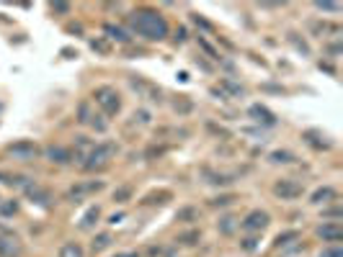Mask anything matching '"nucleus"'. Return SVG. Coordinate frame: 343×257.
<instances>
[{
	"label": "nucleus",
	"mask_w": 343,
	"mask_h": 257,
	"mask_svg": "<svg viewBox=\"0 0 343 257\" xmlns=\"http://www.w3.org/2000/svg\"><path fill=\"white\" fill-rule=\"evenodd\" d=\"M129 21H132V29H134L139 36L150 39V42H160V39L168 36V24H165V18H163L157 11L139 8V11L132 13Z\"/></svg>",
	"instance_id": "1"
},
{
	"label": "nucleus",
	"mask_w": 343,
	"mask_h": 257,
	"mask_svg": "<svg viewBox=\"0 0 343 257\" xmlns=\"http://www.w3.org/2000/svg\"><path fill=\"white\" fill-rule=\"evenodd\" d=\"M93 98H96V103L103 108V113H106V116H116V113H119V108H121L119 93H116L114 88H109V85H103V88H96Z\"/></svg>",
	"instance_id": "2"
},
{
	"label": "nucleus",
	"mask_w": 343,
	"mask_h": 257,
	"mask_svg": "<svg viewBox=\"0 0 343 257\" xmlns=\"http://www.w3.org/2000/svg\"><path fill=\"white\" fill-rule=\"evenodd\" d=\"M116 152V147L114 144H96L91 152H88V157H85V167L88 170H96V167H103L109 160H111V154Z\"/></svg>",
	"instance_id": "3"
},
{
	"label": "nucleus",
	"mask_w": 343,
	"mask_h": 257,
	"mask_svg": "<svg viewBox=\"0 0 343 257\" xmlns=\"http://www.w3.org/2000/svg\"><path fill=\"white\" fill-rule=\"evenodd\" d=\"M274 193L281 198V201H292V198H299L302 195V185H297L294 180H279L274 185Z\"/></svg>",
	"instance_id": "4"
},
{
	"label": "nucleus",
	"mask_w": 343,
	"mask_h": 257,
	"mask_svg": "<svg viewBox=\"0 0 343 257\" xmlns=\"http://www.w3.org/2000/svg\"><path fill=\"white\" fill-rule=\"evenodd\" d=\"M268 226V213L266 211H250L243 221V229L245 231H263Z\"/></svg>",
	"instance_id": "5"
},
{
	"label": "nucleus",
	"mask_w": 343,
	"mask_h": 257,
	"mask_svg": "<svg viewBox=\"0 0 343 257\" xmlns=\"http://www.w3.org/2000/svg\"><path fill=\"white\" fill-rule=\"evenodd\" d=\"M8 154H13L16 160H34L39 154V149L31 142H19V144H11L8 147Z\"/></svg>",
	"instance_id": "6"
},
{
	"label": "nucleus",
	"mask_w": 343,
	"mask_h": 257,
	"mask_svg": "<svg viewBox=\"0 0 343 257\" xmlns=\"http://www.w3.org/2000/svg\"><path fill=\"white\" fill-rule=\"evenodd\" d=\"M44 154L49 157V162H57V165H67L73 160V152L65 149V147H47Z\"/></svg>",
	"instance_id": "7"
},
{
	"label": "nucleus",
	"mask_w": 343,
	"mask_h": 257,
	"mask_svg": "<svg viewBox=\"0 0 343 257\" xmlns=\"http://www.w3.org/2000/svg\"><path fill=\"white\" fill-rule=\"evenodd\" d=\"M317 236H322L325 242H338V239L343 236V229H340L338 224H322V226L317 229Z\"/></svg>",
	"instance_id": "8"
},
{
	"label": "nucleus",
	"mask_w": 343,
	"mask_h": 257,
	"mask_svg": "<svg viewBox=\"0 0 343 257\" xmlns=\"http://www.w3.org/2000/svg\"><path fill=\"white\" fill-rule=\"evenodd\" d=\"M250 116H256V121H261V124H266V126H274V124H276V116H274L271 111H266L263 106H253V108H250Z\"/></svg>",
	"instance_id": "9"
},
{
	"label": "nucleus",
	"mask_w": 343,
	"mask_h": 257,
	"mask_svg": "<svg viewBox=\"0 0 343 257\" xmlns=\"http://www.w3.org/2000/svg\"><path fill=\"white\" fill-rule=\"evenodd\" d=\"M26 190H29V198H31V203L37 201V203H42V206H49V193L44 190V188H39V185H26Z\"/></svg>",
	"instance_id": "10"
},
{
	"label": "nucleus",
	"mask_w": 343,
	"mask_h": 257,
	"mask_svg": "<svg viewBox=\"0 0 343 257\" xmlns=\"http://www.w3.org/2000/svg\"><path fill=\"white\" fill-rule=\"evenodd\" d=\"M21 249L13 239H0V257H19Z\"/></svg>",
	"instance_id": "11"
},
{
	"label": "nucleus",
	"mask_w": 343,
	"mask_h": 257,
	"mask_svg": "<svg viewBox=\"0 0 343 257\" xmlns=\"http://www.w3.org/2000/svg\"><path fill=\"white\" fill-rule=\"evenodd\" d=\"M60 257H85V252H83V247L78 242H67V244H62Z\"/></svg>",
	"instance_id": "12"
},
{
	"label": "nucleus",
	"mask_w": 343,
	"mask_h": 257,
	"mask_svg": "<svg viewBox=\"0 0 343 257\" xmlns=\"http://www.w3.org/2000/svg\"><path fill=\"white\" fill-rule=\"evenodd\" d=\"M101 188H103L101 180H98V183H85V185L73 188V190H70V198H80V195H85V193H91V190H101Z\"/></svg>",
	"instance_id": "13"
},
{
	"label": "nucleus",
	"mask_w": 343,
	"mask_h": 257,
	"mask_svg": "<svg viewBox=\"0 0 343 257\" xmlns=\"http://www.w3.org/2000/svg\"><path fill=\"white\" fill-rule=\"evenodd\" d=\"M333 198H335V190H333V188H320V190L312 193V203H315V206L328 203V201H333Z\"/></svg>",
	"instance_id": "14"
},
{
	"label": "nucleus",
	"mask_w": 343,
	"mask_h": 257,
	"mask_svg": "<svg viewBox=\"0 0 343 257\" xmlns=\"http://www.w3.org/2000/svg\"><path fill=\"white\" fill-rule=\"evenodd\" d=\"M111 242H114V239H111V234H98V236L93 239V244H91V247H93V252H101V249H106Z\"/></svg>",
	"instance_id": "15"
},
{
	"label": "nucleus",
	"mask_w": 343,
	"mask_h": 257,
	"mask_svg": "<svg viewBox=\"0 0 343 257\" xmlns=\"http://www.w3.org/2000/svg\"><path fill=\"white\" fill-rule=\"evenodd\" d=\"M106 34H109L111 39H116V42H129L127 31H121V29H116V26H106Z\"/></svg>",
	"instance_id": "16"
},
{
	"label": "nucleus",
	"mask_w": 343,
	"mask_h": 257,
	"mask_svg": "<svg viewBox=\"0 0 343 257\" xmlns=\"http://www.w3.org/2000/svg\"><path fill=\"white\" fill-rule=\"evenodd\" d=\"M98 216H101V211H98V208H91V211H88V213L83 216V221H80V226H83V229H88V226H91L93 221H98Z\"/></svg>",
	"instance_id": "17"
},
{
	"label": "nucleus",
	"mask_w": 343,
	"mask_h": 257,
	"mask_svg": "<svg viewBox=\"0 0 343 257\" xmlns=\"http://www.w3.org/2000/svg\"><path fill=\"white\" fill-rule=\"evenodd\" d=\"M220 231H222V234H232V231H235V219H232V216H225V219L220 221Z\"/></svg>",
	"instance_id": "18"
},
{
	"label": "nucleus",
	"mask_w": 343,
	"mask_h": 257,
	"mask_svg": "<svg viewBox=\"0 0 343 257\" xmlns=\"http://www.w3.org/2000/svg\"><path fill=\"white\" fill-rule=\"evenodd\" d=\"M292 239H299V234H297V231H284V234L276 236V247H284V244H289Z\"/></svg>",
	"instance_id": "19"
},
{
	"label": "nucleus",
	"mask_w": 343,
	"mask_h": 257,
	"mask_svg": "<svg viewBox=\"0 0 343 257\" xmlns=\"http://www.w3.org/2000/svg\"><path fill=\"white\" fill-rule=\"evenodd\" d=\"M19 211V203L16 201H8V203H0V213L3 216H13Z\"/></svg>",
	"instance_id": "20"
},
{
	"label": "nucleus",
	"mask_w": 343,
	"mask_h": 257,
	"mask_svg": "<svg viewBox=\"0 0 343 257\" xmlns=\"http://www.w3.org/2000/svg\"><path fill=\"white\" fill-rule=\"evenodd\" d=\"M93 116H96V113H91V106H88V103H83V106H80V121H83V124H91V118H93Z\"/></svg>",
	"instance_id": "21"
},
{
	"label": "nucleus",
	"mask_w": 343,
	"mask_h": 257,
	"mask_svg": "<svg viewBox=\"0 0 343 257\" xmlns=\"http://www.w3.org/2000/svg\"><path fill=\"white\" fill-rule=\"evenodd\" d=\"M271 160H274V162H292V160H294V154H292V152H274V154H271Z\"/></svg>",
	"instance_id": "22"
},
{
	"label": "nucleus",
	"mask_w": 343,
	"mask_h": 257,
	"mask_svg": "<svg viewBox=\"0 0 343 257\" xmlns=\"http://www.w3.org/2000/svg\"><path fill=\"white\" fill-rule=\"evenodd\" d=\"M320 257H343V249L340 247H328L320 252Z\"/></svg>",
	"instance_id": "23"
},
{
	"label": "nucleus",
	"mask_w": 343,
	"mask_h": 257,
	"mask_svg": "<svg viewBox=\"0 0 343 257\" xmlns=\"http://www.w3.org/2000/svg\"><path fill=\"white\" fill-rule=\"evenodd\" d=\"M320 11H340V6L338 3H315Z\"/></svg>",
	"instance_id": "24"
},
{
	"label": "nucleus",
	"mask_w": 343,
	"mask_h": 257,
	"mask_svg": "<svg viewBox=\"0 0 343 257\" xmlns=\"http://www.w3.org/2000/svg\"><path fill=\"white\" fill-rule=\"evenodd\" d=\"M129 195H132V190H129V188H121V190H116V193H114V198H116V201H124V198H129Z\"/></svg>",
	"instance_id": "25"
},
{
	"label": "nucleus",
	"mask_w": 343,
	"mask_h": 257,
	"mask_svg": "<svg viewBox=\"0 0 343 257\" xmlns=\"http://www.w3.org/2000/svg\"><path fill=\"white\" fill-rule=\"evenodd\" d=\"M230 201H232L230 195H222V198H214V201H212V206H227Z\"/></svg>",
	"instance_id": "26"
},
{
	"label": "nucleus",
	"mask_w": 343,
	"mask_h": 257,
	"mask_svg": "<svg viewBox=\"0 0 343 257\" xmlns=\"http://www.w3.org/2000/svg\"><path fill=\"white\" fill-rule=\"evenodd\" d=\"M243 247H245V249H256V239H245Z\"/></svg>",
	"instance_id": "27"
},
{
	"label": "nucleus",
	"mask_w": 343,
	"mask_h": 257,
	"mask_svg": "<svg viewBox=\"0 0 343 257\" xmlns=\"http://www.w3.org/2000/svg\"><path fill=\"white\" fill-rule=\"evenodd\" d=\"M116 257H139L137 252H121V254H116Z\"/></svg>",
	"instance_id": "28"
}]
</instances>
